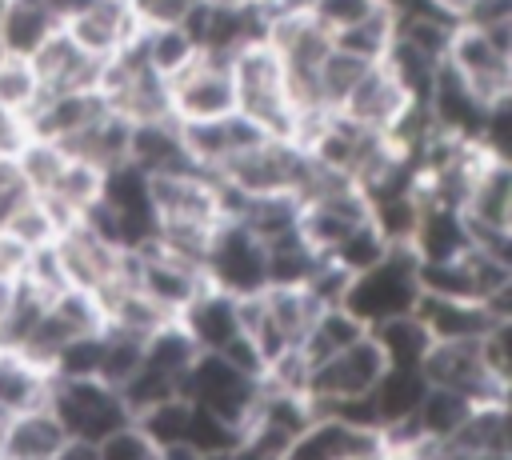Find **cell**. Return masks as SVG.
Returning a JSON list of instances; mask_svg holds the SVG:
<instances>
[{"label":"cell","instance_id":"obj_18","mask_svg":"<svg viewBox=\"0 0 512 460\" xmlns=\"http://www.w3.org/2000/svg\"><path fill=\"white\" fill-rule=\"evenodd\" d=\"M180 132H184V148H188V160L200 168V172H216L232 152H240L248 140H256L260 132L244 120V116H236V112H228V116H216V120H196V124H180Z\"/></svg>","mask_w":512,"mask_h":460},{"label":"cell","instance_id":"obj_13","mask_svg":"<svg viewBox=\"0 0 512 460\" xmlns=\"http://www.w3.org/2000/svg\"><path fill=\"white\" fill-rule=\"evenodd\" d=\"M132 284L148 300H156L172 320L208 288L200 264H188V260H180L156 244H144L132 252Z\"/></svg>","mask_w":512,"mask_h":460},{"label":"cell","instance_id":"obj_19","mask_svg":"<svg viewBox=\"0 0 512 460\" xmlns=\"http://www.w3.org/2000/svg\"><path fill=\"white\" fill-rule=\"evenodd\" d=\"M468 244L472 240H468V224H464L460 208L440 204V200H424L420 220H416V232L408 240L412 256L420 264H444V260L460 256Z\"/></svg>","mask_w":512,"mask_h":460},{"label":"cell","instance_id":"obj_17","mask_svg":"<svg viewBox=\"0 0 512 460\" xmlns=\"http://www.w3.org/2000/svg\"><path fill=\"white\" fill-rule=\"evenodd\" d=\"M128 164L144 176H160V172H176V168H196L188 160L184 148V132L180 124L168 120H144V124H128Z\"/></svg>","mask_w":512,"mask_h":460},{"label":"cell","instance_id":"obj_35","mask_svg":"<svg viewBox=\"0 0 512 460\" xmlns=\"http://www.w3.org/2000/svg\"><path fill=\"white\" fill-rule=\"evenodd\" d=\"M12 292H16V280L0 276V320H4V312H8V304H12Z\"/></svg>","mask_w":512,"mask_h":460},{"label":"cell","instance_id":"obj_9","mask_svg":"<svg viewBox=\"0 0 512 460\" xmlns=\"http://www.w3.org/2000/svg\"><path fill=\"white\" fill-rule=\"evenodd\" d=\"M204 280H208V288H220L228 296H252L260 288H268L264 240L252 228H244L240 220L224 216L212 228V240L204 252Z\"/></svg>","mask_w":512,"mask_h":460},{"label":"cell","instance_id":"obj_28","mask_svg":"<svg viewBox=\"0 0 512 460\" xmlns=\"http://www.w3.org/2000/svg\"><path fill=\"white\" fill-rule=\"evenodd\" d=\"M96 460H164V452H160V444L136 420H128L124 428L108 432L96 444Z\"/></svg>","mask_w":512,"mask_h":460},{"label":"cell","instance_id":"obj_15","mask_svg":"<svg viewBox=\"0 0 512 460\" xmlns=\"http://www.w3.org/2000/svg\"><path fill=\"white\" fill-rule=\"evenodd\" d=\"M420 324L428 328L432 340H480L488 328L496 324H508L512 316L492 308V304H480V300H456V296H436V292H420L416 308Z\"/></svg>","mask_w":512,"mask_h":460},{"label":"cell","instance_id":"obj_2","mask_svg":"<svg viewBox=\"0 0 512 460\" xmlns=\"http://www.w3.org/2000/svg\"><path fill=\"white\" fill-rule=\"evenodd\" d=\"M444 64L484 108L512 104V20H456Z\"/></svg>","mask_w":512,"mask_h":460},{"label":"cell","instance_id":"obj_6","mask_svg":"<svg viewBox=\"0 0 512 460\" xmlns=\"http://www.w3.org/2000/svg\"><path fill=\"white\" fill-rule=\"evenodd\" d=\"M44 404L72 440H88V444H100L108 432L132 420L120 388L104 384L100 376H52Z\"/></svg>","mask_w":512,"mask_h":460},{"label":"cell","instance_id":"obj_36","mask_svg":"<svg viewBox=\"0 0 512 460\" xmlns=\"http://www.w3.org/2000/svg\"><path fill=\"white\" fill-rule=\"evenodd\" d=\"M316 0H272V8H296V12H312Z\"/></svg>","mask_w":512,"mask_h":460},{"label":"cell","instance_id":"obj_12","mask_svg":"<svg viewBox=\"0 0 512 460\" xmlns=\"http://www.w3.org/2000/svg\"><path fill=\"white\" fill-rule=\"evenodd\" d=\"M384 444L380 432L360 428L332 412H312L276 460H372Z\"/></svg>","mask_w":512,"mask_h":460},{"label":"cell","instance_id":"obj_33","mask_svg":"<svg viewBox=\"0 0 512 460\" xmlns=\"http://www.w3.org/2000/svg\"><path fill=\"white\" fill-rule=\"evenodd\" d=\"M28 140V120L0 104V156H12Z\"/></svg>","mask_w":512,"mask_h":460},{"label":"cell","instance_id":"obj_34","mask_svg":"<svg viewBox=\"0 0 512 460\" xmlns=\"http://www.w3.org/2000/svg\"><path fill=\"white\" fill-rule=\"evenodd\" d=\"M40 4H44V8L56 16V24H68V20H72V16H76V12H80L88 0H40Z\"/></svg>","mask_w":512,"mask_h":460},{"label":"cell","instance_id":"obj_24","mask_svg":"<svg viewBox=\"0 0 512 460\" xmlns=\"http://www.w3.org/2000/svg\"><path fill=\"white\" fill-rule=\"evenodd\" d=\"M368 336H372L376 348L384 352V364H388V368H420L424 352L432 348V336H428V328L420 324L416 312L388 316V320L372 324Z\"/></svg>","mask_w":512,"mask_h":460},{"label":"cell","instance_id":"obj_5","mask_svg":"<svg viewBox=\"0 0 512 460\" xmlns=\"http://www.w3.org/2000/svg\"><path fill=\"white\" fill-rule=\"evenodd\" d=\"M52 252H56V264H60L68 288L92 292L96 300H104L112 288L132 280V252L112 244L84 220H68L52 236Z\"/></svg>","mask_w":512,"mask_h":460},{"label":"cell","instance_id":"obj_23","mask_svg":"<svg viewBox=\"0 0 512 460\" xmlns=\"http://www.w3.org/2000/svg\"><path fill=\"white\" fill-rule=\"evenodd\" d=\"M48 384L52 372L36 360H28L24 352L0 348V412L16 416L24 408H36L48 400Z\"/></svg>","mask_w":512,"mask_h":460},{"label":"cell","instance_id":"obj_31","mask_svg":"<svg viewBox=\"0 0 512 460\" xmlns=\"http://www.w3.org/2000/svg\"><path fill=\"white\" fill-rule=\"evenodd\" d=\"M376 12H380L376 0H316V4H312V16H316L332 36H340V32H348V28H356V24H364V20L376 16Z\"/></svg>","mask_w":512,"mask_h":460},{"label":"cell","instance_id":"obj_14","mask_svg":"<svg viewBox=\"0 0 512 460\" xmlns=\"http://www.w3.org/2000/svg\"><path fill=\"white\" fill-rule=\"evenodd\" d=\"M28 64H32V72H36L40 96L96 88V84H100V72H104V60L92 56L84 44H76L64 28H56V32L28 56Z\"/></svg>","mask_w":512,"mask_h":460},{"label":"cell","instance_id":"obj_3","mask_svg":"<svg viewBox=\"0 0 512 460\" xmlns=\"http://www.w3.org/2000/svg\"><path fill=\"white\" fill-rule=\"evenodd\" d=\"M416 300H420V260L412 256V248H388L376 264L348 276L340 308L352 312L364 328H372L388 316L412 312Z\"/></svg>","mask_w":512,"mask_h":460},{"label":"cell","instance_id":"obj_1","mask_svg":"<svg viewBox=\"0 0 512 460\" xmlns=\"http://www.w3.org/2000/svg\"><path fill=\"white\" fill-rule=\"evenodd\" d=\"M232 92H236V116H244L264 136H292L296 140V104L284 76V64L276 48L260 36L248 40L228 56Z\"/></svg>","mask_w":512,"mask_h":460},{"label":"cell","instance_id":"obj_10","mask_svg":"<svg viewBox=\"0 0 512 460\" xmlns=\"http://www.w3.org/2000/svg\"><path fill=\"white\" fill-rule=\"evenodd\" d=\"M168 112L176 124H196L236 112L228 60L212 52H196L184 68H176L168 76Z\"/></svg>","mask_w":512,"mask_h":460},{"label":"cell","instance_id":"obj_26","mask_svg":"<svg viewBox=\"0 0 512 460\" xmlns=\"http://www.w3.org/2000/svg\"><path fill=\"white\" fill-rule=\"evenodd\" d=\"M136 44H140L144 60H148L164 80H168L176 68H184V64L200 52L188 28H140V32H136Z\"/></svg>","mask_w":512,"mask_h":460},{"label":"cell","instance_id":"obj_4","mask_svg":"<svg viewBox=\"0 0 512 460\" xmlns=\"http://www.w3.org/2000/svg\"><path fill=\"white\" fill-rule=\"evenodd\" d=\"M260 392H264L260 372H252L220 352H196V360L188 364V372L180 380V396L188 404L212 412L216 420H224L240 432H244L248 416L256 412Z\"/></svg>","mask_w":512,"mask_h":460},{"label":"cell","instance_id":"obj_30","mask_svg":"<svg viewBox=\"0 0 512 460\" xmlns=\"http://www.w3.org/2000/svg\"><path fill=\"white\" fill-rule=\"evenodd\" d=\"M36 200L24 168L16 164V156H0V232H8V224Z\"/></svg>","mask_w":512,"mask_h":460},{"label":"cell","instance_id":"obj_27","mask_svg":"<svg viewBox=\"0 0 512 460\" xmlns=\"http://www.w3.org/2000/svg\"><path fill=\"white\" fill-rule=\"evenodd\" d=\"M36 100H40V84H36L32 64L24 56H0V104L28 120Z\"/></svg>","mask_w":512,"mask_h":460},{"label":"cell","instance_id":"obj_37","mask_svg":"<svg viewBox=\"0 0 512 460\" xmlns=\"http://www.w3.org/2000/svg\"><path fill=\"white\" fill-rule=\"evenodd\" d=\"M212 4H232V8H272V0H212Z\"/></svg>","mask_w":512,"mask_h":460},{"label":"cell","instance_id":"obj_32","mask_svg":"<svg viewBox=\"0 0 512 460\" xmlns=\"http://www.w3.org/2000/svg\"><path fill=\"white\" fill-rule=\"evenodd\" d=\"M392 20H452L436 0H376Z\"/></svg>","mask_w":512,"mask_h":460},{"label":"cell","instance_id":"obj_22","mask_svg":"<svg viewBox=\"0 0 512 460\" xmlns=\"http://www.w3.org/2000/svg\"><path fill=\"white\" fill-rule=\"evenodd\" d=\"M324 252H316L300 228L276 232L264 240V272H268V288H304L308 276L316 272Z\"/></svg>","mask_w":512,"mask_h":460},{"label":"cell","instance_id":"obj_21","mask_svg":"<svg viewBox=\"0 0 512 460\" xmlns=\"http://www.w3.org/2000/svg\"><path fill=\"white\" fill-rule=\"evenodd\" d=\"M424 388H428V380L420 376V368H384V376L368 392L372 412H376V424H380V436L400 432L412 420Z\"/></svg>","mask_w":512,"mask_h":460},{"label":"cell","instance_id":"obj_16","mask_svg":"<svg viewBox=\"0 0 512 460\" xmlns=\"http://www.w3.org/2000/svg\"><path fill=\"white\" fill-rule=\"evenodd\" d=\"M76 44H84L92 56H100V60H108V56H116L120 48H128L132 40H136V20H132V12H128V4L124 0H88L68 24H60Z\"/></svg>","mask_w":512,"mask_h":460},{"label":"cell","instance_id":"obj_29","mask_svg":"<svg viewBox=\"0 0 512 460\" xmlns=\"http://www.w3.org/2000/svg\"><path fill=\"white\" fill-rule=\"evenodd\" d=\"M136 28H188L204 0H124Z\"/></svg>","mask_w":512,"mask_h":460},{"label":"cell","instance_id":"obj_8","mask_svg":"<svg viewBox=\"0 0 512 460\" xmlns=\"http://www.w3.org/2000/svg\"><path fill=\"white\" fill-rule=\"evenodd\" d=\"M384 352L376 348V340L364 332L356 336L352 344H344L340 352H332L328 360L312 364L308 368V380H304V400L312 412H328L336 404H348V400H364L376 380L384 376Z\"/></svg>","mask_w":512,"mask_h":460},{"label":"cell","instance_id":"obj_20","mask_svg":"<svg viewBox=\"0 0 512 460\" xmlns=\"http://www.w3.org/2000/svg\"><path fill=\"white\" fill-rule=\"evenodd\" d=\"M64 440H68V432L60 428L52 408L36 404V408H24V412L8 416L0 460H52L64 448Z\"/></svg>","mask_w":512,"mask_h":460},{"label":"cell","instance_id":"obj_25","mask_svg":"<svg viewBox=\"0 0 512 460\" xmlns=\"http://www.w3.org/2000/svg\"><path fill=\"white\" fill-rule=\"evenodd\" d=\"M364 332H368V328H364L352 312H344L340 304H328V308H320V312H316L312 328L304 332L300 352H304V360H308V368H312V364L328 360L332 352H340L344 344H352V340H356V336H364Z\"/></svg>","mask_w":512,"mask_h":460},{"label":"cell","instance_id":"obj_7","mask_svg":"<svg viewBox=\"0 0 512 460\" xmlns=\"http://www.w3.org/2000/svg\"><path fill=\"white\" fill-rule=\"evenodd\" d=\"M96 88H100L108 112L120 116L124 124H144V120H168L172 116L168 112V80L144 60L136 40L104 60V72H100Z\"/></svg>","mask_w":512,"mask_h":460},{"label":"cell","instance_id":"obj_11","mask_svg":"<svg viewBox=\"0 0 512 460\" xmlns=\"http://www.w3.org/2000/svg\"><path fill=\"white\" fill-rule=\"evenodd\" d=\"M420 376L432 388L468 396L472 404L508 400V380L492 376V368L480 356V340H432V348L420 360Z\"/></svg>","mask_w":512,"mask_h":460}]
</instances>
